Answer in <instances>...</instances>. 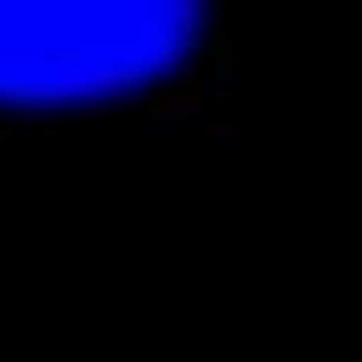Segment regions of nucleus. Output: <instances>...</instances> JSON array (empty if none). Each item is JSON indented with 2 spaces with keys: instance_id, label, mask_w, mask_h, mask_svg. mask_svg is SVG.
Returning a JSON list of instances; mask_svg holds the SVG:
<instances>
[{
  "instance_id": "nucleus-1",
  "label": "nucleus",
  "mask_w": 362,
  "mask_h": 362,
  "mask_svg": "<svg viewBox=\"0 0 362 362\" xmlns=\"http://www.w3.org/2000/svg\"><path fill=\"white\" fill-rule=\"evenodd\" d=\"M202 0H0V97L81 105L145 89L194 49Z\"/></svg>"
}]
</instances>
